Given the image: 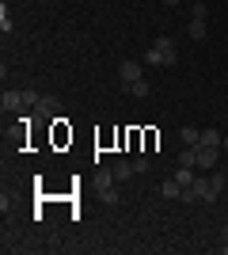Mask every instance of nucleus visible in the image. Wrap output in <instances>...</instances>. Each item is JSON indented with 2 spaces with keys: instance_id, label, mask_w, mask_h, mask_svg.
Segmentation results:
<instances>
[{
  "instance_id": "2eb2a0df",
  "label": "nucleus",
  "mask_w": 228,
  "mask_h": 255,
  "mask_svg": "<svg viewBox=\"0 0 228 255\" xmlns=\"http://www.w3.org/2000/svg\"><path fill=\"white\" fill-rule=\"evenodd\" d=\"M190 15H194V19H206V4H202V0H194V4H190Z\"/></svg>"
},
{
  "instance_id": "4468645a",
  "label": "nucleus",
  "mask_w": 228,
  "mask_h": 255,
  "mask_svg": "<svg viewBox=\"0 0 228 255\" xmlns=\"http://www.w3.org/2000/svg\"><path fill=\"white\" fill-rule=\"evenodd\" d=\"M99 198H103V206H118V191H114V187H103Z\"/></svg>"
},
{
  "instance_id": "ddd939ff",
  "label": "nucleus",
  "mask_w": 228,
  "mask_h": 255,
  "mask_svg": "<svg viewBox=\"0 0 228 255\" xmlns=\"http://www.w3.org/2000/svg\"><path fill=\"white\" fill-rule=\"evenodd\" d=\"M190 38H206V19H190Z\"/></svg>"
},
{
  "instance_id": "0eeeda50",
  "label": "nucleus",
  "mask_w": 228,
  "mask_h": 255,
  "mask_svg": "<svg viewBox=\"0 0 228 255\" xmlns=\"http://www.w3.org/2000/svg\"><path fill=\"white\" fill-rule=\"evenodd\" d=\"M133 171H137V168H133L130 160H118V164H114V179H118V183H126V179L133 175Z\"/></svg>"
},
{
  "instance_id": "f03ea898",
  "label": "nucleus",
  "mask_w": 228,
  "mask_h": 255,
  "mask_svg": "<svg viewBox=\"0 0 228 255\" xmlns=\"http://www.w3.org/2000/svg\"><path fill=\"white\" fill-rule=\"evenodd\" d=\"M190 191H194V202H217V187H213V179H194L190 183Z\"/></svg>"
},
{
  "instance_id": "9d476101",
  "label": "nucleus",
  "mask_w": 228,
  "mask_h": 255,
  "mask_svg": "<svg viewBox=\"0 0 228 255\" xmlns=\"http://www.w3.org/2000/svg\"><path fill=\"white\" fill-rule=\"evenodd\" d=\"M149 92H152V88H149V80H145V76H141V80H133V84H130V96H137V99H145V96H149Z\"/></svg>"
},
{
  "instance_id": "f3484780",
  "label": "nucleus",
  "mask_w": 228,
  "mask_h": 255,
  "mask_svg": "<svg viewBox=\"0 0 228 255\" xmlns=\"http://www.w3.org/2000/svg\"><path fill=\"white\" fill-rule=\"evenodd\" d=\"M221 252H225V255H228V240H225V244H221Z\"/></svg>"
},
{
  "instance_id": "7ed1b4c3",
  "label": "nucleus",
  "mask_w": 228,
  "mask_h": 255,
  "mask_svg": "<svg viewBox=\"0 0 228 255\" xmlns=\"http://www.w3.org/2000/svg\"><path fill=\"white\" fill-rule=\"evenodd\" d=\"M194 156H198V168H206V171H213L217 168V149H213V145H202V141H198L194 145Z\"/></svg>"
},
{
  "instance_id": "20e7f679",
  "label": "nucleus",
  "mask_w": 228,
  "mask_h": 255,
  "mask_svg": "<svg viewBox=\"0 0 228 255\" xmlns=\"http://www.w3.org/2000/svg\"><path fill=\"white\" fill-rule=\"evenodd\" d=\"M118 76H122V84L130 88L133 80H141V76H145V69H141V61H122L118 65Z\"/></svg>"
},
{
  "instance_id": "f8f14e48",
  "label": "nucleus",
  "mask_w": 228,
  "mask_h": 255,
  "mask_svg": "<svg viewBox=\"0 0 228 255\" xmlns=\"http://www.w3.org/2000/svg\"><path fill=\"white\" fill-rule=\"evenodd\" d=\"M175 179L183 183V187H190V183H194V168H183V164H179V171H175Z\"/></svg>"
},
{
  "instance_id": "dca6fc26",
  "label": "nucleus",
  "mask_w": 228,
  "mask_h": 255,
  "mask_svg": "<svg viewBox=\"0 0 228 255\" xmlns=\"http://www.w3.org/2000/svg\"><path fill=\"white\" fill-rule=\"evenodd\" d=\"M0 31H11V15H8V8H0Z\"/></svg>"
},
{
  "instance_id": "6ab92c4d",
  "label": "nucleus",
  "mask_w": 228,
  "mask_h": 255,
  "mask_svg": "<svg viewBox=\"0 0 228 255\" xmlns=\"http://www.w3.org/2000/svg\"><path fill=\"white\" fill-rule=\"evenodd\" d=\"M221 149H228V137H225V145H221Z\"/></svg>"
},
{
  "instance_id": "a211bd4d",
  "label": "nucleus",
  "mask_w": 228,
  "mask_h": 255,
  "mask_svg": "<svg viewBox=\"0 0 228 255\" xmlns=\"http://www.w3.org/2000/svg\"><path fill=\"white\" fill-rule=\"evenodd\" d=\"M163 4H179V0H163Z\"/></svg>"
},
{
  "instance_id": "aec40b11",
  "label": "nucleus",
  "mask_w": 228,
  "mask_h": 255,
  "mask_svg": "<svg viewBox=\"0 0 228 255\" xmlns=\"http://www.w3.org/2000/svg\"><path fill=\"white\" fill-rule=\"evenodd\" d=\"M190 4H194V0H190Z\"/></svg>"
},
{
  "instance_id": "9b49d317",
  "label": "nucleus",
  "mask_w": 228,
  "mask_h": 255,
  "mask_svg": "<svg viewBox=\"0 0 228 255\" xmlns=\"http://www.w3.org/2000/svg\"><path fill=\"white\" fill-rule=\"evenodd\" d=\"M179 164H183V168H198V156H194V145H186V152H179Z\"/></svg>"
},
{
  "instance_id": "1a4fd4ad",
  "label": "nucleus",
  "mask_w": 228,
  "mask_h": 255,
  "mask_svg": "<svg viewBox=\"0 0 228 255\" xmlns=\"http://www.w3.org/2000/svg\"><path fill=\"white\" fill-rule=\"evenodd\" d=\"M179 137H183L186 145H198V141H202V129H198V126H183V129H179Z\"/></svg>"
},
{
  "instance_id": "f257e3e1",
  "label": "nucleus",
  "mask_w": 228,
  "mask_h": 255,
  "mask_svg": "<svg viewBox=\"0 0 228 255\" xmlns=\"http://www.w3.org/2000/svg\"><path fill=\"white\" fill-rule=\"evenodd\" d=\"M145 61H149V65H175V61H179V50H175L171 38H163V34H160V38L152 42V50L145 53Z\"/></svg>"
},
{
  "instance_id": "39448f33",
  "label": "nucleus",
  "mask_w": 228,
  "mask_h": 255,
  "mask_svg": "<svg viewBox=\"0 0 228 255\" xmlns=\"http://www.w3.org/2000/svg\"><path fill=\"white\" fill-rule=\"evenodd\" d=\"M0 107H4V111H19V107H27L23 88H15V92H4V96H0Z\"/></svg>"
},
{
  "instance_id": "423d86ee",
  "label": "nucleus",
  "mask_w": 228,
  "mask_h": 255,
  "mask_svg": "<svg viewBox=\"0 0 228 255\" xmlns=\"http://www.w3.org/2000/svg\"><path fill=\"white\" fill-rule=\"evenodd\" d=\"M160 194L167 198V202H175V198H183V183H179V179L171 175L167 183H160Z\"/></svg>"
},
{
  "instance_id": "6e6552de",
  "label": "nucleus",
  "mask_w": 228,
  "mask_h": 255,
  "mask_svg": "<svg viewBox=\"0 0 228 255\" xmlns=\"http://www.w3.org/2000/svg\"><path fill=\"white\" fill-rule=\"evenodd\" d=\"M202 145H213V149H221V145H225L221 129H202Z\"/></svg>"
}]
</instances>
